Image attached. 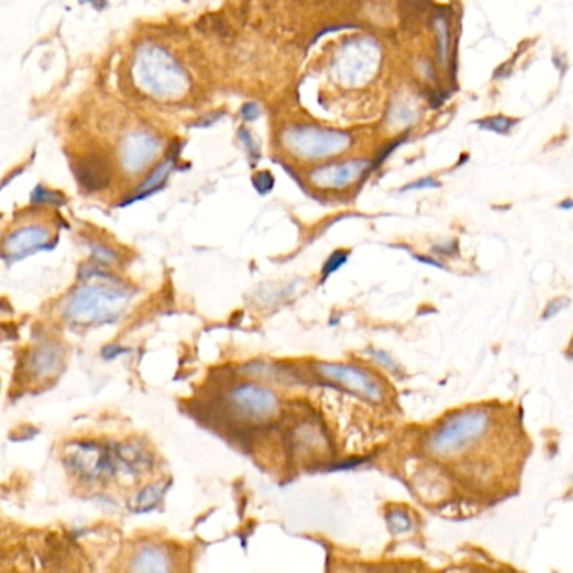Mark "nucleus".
I'll return each mask as SVG.
<instances>
[{
	"instance_id": "nucleus-13",
	"label": "nucleus",
	"mask_w": 573,
	"mask_h": 573,
	"mask_svg": "<svg viewBox=\"0 0 573 573\" xmlns=\"http://www.w3.org/2000/svg\"><path fill=\"white\" fill-rule=\"evenodd\" d=\"M156 143L151 140V138H146L145 135H138L137 138L133 137L132 140L128 141L127 145V165L129 168L138 170L141 168L146 162H150L151 155L155 154Z\"/></svg>"
},
{
	"instance_id": "nucleus-15",
	"label": "nucleus",
	"mask_w": 573,
	"mask_h": 573,
	"mask_svg": "<svg viewBox=\"0 0 573 573\" xmlns=\"http://www.w3.org/2000/svg\"><path fill=\"white\" fill-rule=\"evenodd\" d=\"M514 125H516V120L504 118V116H492V118L481 120V122H479V127L481 128L490 129V132H494V133H499V135H508Z\"/></svg>"
},
{
	"instance_id": "nucleus-1",
	"label": "nucleus",
	"mask_w": 573,
	"mask_h": 573,
	"mask_svg": "<svg viewBox=\"0 0 573 573\" xmlns=\"http://www.w3.org/2000/svg\"><path fill=\"white\" fill-rule=\"evenodd\" d=\"M98 277L86 272V284L71 293L66 303L64 316L71 323L83 326H98L115 323L127 311L133 291L125 288L120 281L96 270Z\"/></svg>"
},
{
	"instance_id": "nucleus-24",
	"label": "nucleus",
	"mask_w": 573,
	"mask_h": 573,
	"mask_svg": "<svg viewBox=\"0 0 573 573\" xmlns=\"http://www.w3.org/2000/svg\"><path fill=\"white\" fill-rule=\"evenodd\" d=\"M375 360L382 361V364H385V366H387V369H395V365H393V361L388 360V357L385 355V353H382V352H375Z\"/></svg>"
},
{
	"instance_id": "nucleus-23",
	"label": "nucleus",
	"mask_w": 573,
	"mask_h": 573,
	"mask_svg": "<svg viewBox=\"0 0 573 573\" xmlns=\"http://www.w3.org/2000/svg\"><path fill=\"white\" fill-rule=\"evenodd\" d=\"M567 299H563L562 303H560V306H555V304H557V301H553L552 304H548V310H546L545 313H543V320H548V318H552V316H555L557 315V313L562 310V308H565L567 306Z\"/></svg>"
},
{
	"instance_id": "nucleus-9",
	"label": "nucleus",
	"mask_w": 573,
	"mask_h": 573,
	"mask_svg": "<svg viewBox=\"0 0 573 573\" xmlns=\"http://www.w3.org/2000/svg\"><path fill=\"white\" fill-rule=\"evenodd\" d=\"M294 141L301 151L308 155H328L333 151H342L348 146V137L340 135V133L320 132V129H306L303 133H296Z\"/></svg>"
},
{
	"instance_id": "nucleus-17",
	"label": "nucleus",
	"mask_w": 573,
	"mask_h": 573,
	"mask_svg": "<svg viewBox=\"0 0 573 573\" xmlns=\"http://www.w3.org/2000/svg\"><path fill=\"white\" fill-rule=\"evenodd\" d=\"M436 29H437L439 57H441L442 62H446L447 49H449V34H447V29H449V22H447L446 19H439Z\"/></svg>"
},
{
	"instance_id": "nucleus-22",
	"label": "nucleus",
	"mask_w": 573,
	"mask_h": 573,
	"mask_svg": "<svg viewBox=\"0 0 573 573\" xmlns=\"http://www.w3.org/2000/svg\"><path fill=\"white\" fill-rule=\"evenodd\" d=\"M128 352H129L128 348L120 347V345H106V347L101 350V357L105 358V360H113V358L123 355V353H128Z\"/></svg>"
},
{
	"instance_id": "nucleus-3",
	"label": "nucleus",
	"mask_w": 573,
	"mask_h": 573,
	"mask_svg": "<svg viewBox=\"0 0 573 573\" xmlns=\"http://www.w3.org/2000/svg\"><path fill=\"white\" fill-rule=\"evenodd\" d=\"M64 463L74 474L86 481L111 478L118 471L115 463L113 444L101 446L98 442H71L66 447Z\"/></svg>"
},
{
	"instance_id": "nucleus-19",
	"label": "nucleus",
	"mask_w": 573,
	"mask_h": 573,
	"mask_svg": "<svg viewBox=\"0 0 573 573\" xmlns=\"http://www.w3.org/2000/svg\"><path fill=\"white\" fill-rule=\"evenodd\" d=\"M93 250V257L96 259L98 262H103V264H113L116 259V254L113 253V250H110V249H106L105 245H93L91 248Z\"/></svg>"
},
{
	"instance_id": "nucleus-16",
	"label": "nucleus",
	"mask_w": 573,
	"mask_h": 573,
	"mask_svg": "<svg viewBox=\"0 0 573 573\" xmlns=\"http://www.w3.org/2000/svg\"><path fill=\"white\" fill-rule=\"evenodd\" d=\"M387 519H388V526H390V530L393 533H405L412 528L409 514H407L405 511H400V509L392 511L387 516Z\"/></svg>"
},
{
	"instance_id": "nucleus-8",
	"label": "nucleus",
	"mask_w": 573,
	"mask_h": 573,
	"mask_svg": "<svg viewBox=\"0 0 573 573\" xmlns=\"http://www.w3.org/2000/svg\"><path fill=\"white\" fill-rule=\"evenodd\" d=\"M366 167H369L366 162H347L342 165H331V167L316 170L311 175V180L315 182V185L321 187V189H343V187L350 185V183L364 175Z\"/></svg>"
},
{
	"instance_id": "nucleus-11",
	"label": "nucleus",
	"mask_w": 573,
	"mask_h": 573,
	"mask_svg": "<svg viewBox=\"0 0 573 573\" xmlns=\"http://www.w3.org/2000/svg\"><path fill=\"white\" fill-rule=\"evenodd\" d=\"M62 366V348L56 343L41 345L30 355V370L39 378H47L57 374Z\"/></svg>"
},
{
	"instance_id": "nucleus-21",
	"label": "nucleus",
	"mask_w": 573,
	"mask_h": 573,
	"mask_svg": "<svg viewBox=\"0 0 573 573\" xmlns=\"http://www.w3.org/2000/svg\"><path fill=\"white\" fill-rule=\"evenodd\" d=\"M168 170H170V162H167V163H165V165H162V167H160L158 170H156V172L154 173V175H151L150 180H146L145 183H143L140 190H149V189H151V187L158 185V183L162 182L163 178H165V175H167V173H168Z\"/></svg>"
},
{
	"instance_id": "nucleus-20",
	"label": "nucleus",
	"mask_w": 573,
	"mask_h": 573,
	"mask_svg": "<svg viewBox=\"0 0 573 573\" xmlns=\"http://www.w3.org/2000/svg\"><path fill=\"white\" fill-rule=\"evenodd\" d=\"M437 187H441V183H439L436 178L424 177V178H419L417 182L405 185L404 189H402V192H407V190H427V189H437Z\"/></svg>"
},
{
	"instance_id": "nucleus-10",
	"label": "nucleus",
	"mask_w": 573,
	"mask_h": 573,
	"mask_svg": "<svg viewBox=\"0 0 573 573\" xmlns=\"http://www.w3.org/2000/svg\"><path fill=\"white\" fill-rule=\"evenodd\" d=\"M113 454L116 469L122 471L127 476H138V474L146 471L151 464L150 454L143 449L141 446L133 444H113Z\"/></svg>"
},
{
	"instance_id": "nucleus-5",
	"label": "nucleus",
	"mask_w": 573,
	"mask_h": 573,
	"mask_svg": "<svg viewBox=\"0 0 573 573\" xmlns=\"http://www.w3.org/2000/svg\"><path fill=\"white\" fill-rule=\"evenodd\" d=\"M141 84L155 95H177L183 88L180 71L165 54H145L140 66Z\"/></svg>"
},
{
	"instance_id": "nucleus-14",
	"label": "nucleus",
	"mask_w": 573,
	"mask_h": 573,
	"mask_svg": "<svg viewBox=\"0 0 573 573\" xmlns=\"http://www.w3.org/2000/svg\"><path fill=\"white\" fill-rule=\"evenodd\" d=\"M163 491L165 486L162 485H150L146 486L145 490H141L137 496V509L138 511H146V509H151L154 506L160 503V499L163 498Z\"/></svg>"
},
{
	"instance_id": "nucleus-2",
	"label": "nucleus",
	"mask_w": 573,
	"mask_h": 573,
	"mask_svg": "<svg viewBox=\"0 0 573 573\" xmlns=\"http://www.w3.org/2000/svg\"><path fill=\"white\" fill-rule=\"evenodd\" d=\"M491 427V414L486 409L454 412L425 441V451L436 458H456L464 454Z\"/></svg>"
},
{
	"instance_id": "nucleus-4",
	"label": "nucleus",
	"mask_w": 573,
	"mask_h": 573,
	"mask_svg": "<svg viewBox=\"0 0 573 573\" xmlns=\"http://www.w3.org/2000/svg\"><path fill=\"white\" fill-rule=\"evenodd\" d=\"M318 374L321 377L342 385L355 395L371 402L383 400V387L369 371L343 364H318Z\"/></svg>"
},
{
	"instance_id": "nucleus-25",
	"label": "nucleus",
	"mask_w": 573,
	"mask_h": 573,
	"mask_svg": "<svg viewBox=\"0 0 573 573\" xmlns=\"http://www.w3.org/2000/svg\"><path fill=\"white\" fill-rule=\"evenodd\" d=\"M560 209H573V200H565L560 204Z\"/></svg>"
},
{
	"instance_id": "nucleus-18",
	"label": "nucleus",
	"mask_w": 573,
	"mask_h": 573,
	"mask_svg": "<svg viewBox=\"0 0 573 573\" xmlns=\"http://www.w3.org/2000/svg\"><path fill=\"white\" fill-rule=\"evenodd\" d=\"M347 261H348V253H347V250H337V253L331 254V256L328 257V261L325 262L323 271H321V274H323V279H326V277H328L330 274H333L335 271H338L340 267H342Z\"/></svg>"
},
{
	"instance_id": "nucleus-12",
	"label": "nucleus",
	"mask_w": 573,
	"mask_h": 573,
	"mask_svg": "<svg viewBox=\"0 0 573 573\" xmlns=\"http://www.w3.org/2000/svg\"><path fill=\"white\" fill-rule=\"evenodd\" d=\"M129 568L135 572H168L172 570V565L165 552L155 546H146L135 555Z\"/></svg>"
},
{
	"instance_id": "nucleus-6",
	"label": "nucleus",
	"mask_w": 573,
	"mask_h": 573,
	"mask_svg": "<svg viewBox=\"0 0 573 573\" xmlns=\"http://www.w3.org/2000/svg\"><path fill=\"white\" fill-rule=\"evenodd\" d=\"M231 402L244 417L267 419L276 414L279 400L271 388L257 383H244L231 392Z\"/></svg>"
},
{
	"instance_id": "nucleus-7",
	"label": "nucleus",
	"mask_w": 573,
	"mask_h": 573,
	"mask_svg": "<svg viewBox=\"0 0 573 573\" xmlns=\"http://www.w3.org/2000/svg\"><path fill=\"white\" fill-rule=\"evenodd\" d=\"M52 248L51 232L42 226H24L4 241V259L17 262L39 249Z\"/></svg>"
}]
</instances>
